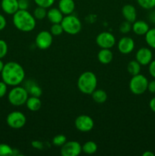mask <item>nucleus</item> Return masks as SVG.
I'll return each instance as SVG.
<instances>
[{"mask_svg": "<svg viewBox=\"0 0 155 156\" xmlns=\"http://www.w3.org/2000/svg\"><path fill=\"white\" fill-rule=\"evenodd\" d=\"M1 74L2 81L8 86L21 85L25 78V72L22 66L13 61L5 64Z\"/></svg>", "mask_w": 155, "mask_h": 156, "instance_id": "f257e3e1", "label": "nucleus"}, {"mask_svg": "<svg viewBox=\"0 0 155 156\" xmlns=\"http://www.w3.org/2000/svg\"><path fill=\"white\" fill-rule=\"evenodd\" d=\"M13 24L18 30L30 32L36 27V18L27 10H19L13 15Z\"/></svg>", "mask_w": 155, "mask_h": 156, "instance_id": "f03ea898", "label": "nucleus"}, {"mask_svg": "<svg viewBox=\"0 0 155 156\" xmlns=\"http://www.w3.org/2000/svg\"><path fill=\"white\" fill-rule=\"evenodd\" d=\"M77 85L81 92L85 94H91L97 88V76L92 72H84L78 77Z\"/></svg>", "mask_w": 155, "mask_h": 156, "instance_id": "7ed1b4c3", "label": "nucleus"}, {"mask_svg": "<svg viewBox=\"0 0 155 156\" xmlns=\"http://www.w3.org/2000/svg\"><path fill=\"white\" fill-rule=\"evenodd\" d=\"M29 97V93L24 87L14 86L8 94V100L13 106H21L26 104Z\"/></svg>", "mask_w": 155, "mask_h": 156, "instance_id": "20e7f679", "label": "nucleus"}, {"mask_svg": "<svg viewBox=\"0 0 155 156\" xmlns=\"http://www.w3.org/2000/svg\"><path fill=\"white\" fill-rule=\"evenodd\" d=\"M61 24H62L64 32L71 35L78 34L81 30L82 27L80 19L72 15H65L62 19Z\"/></svg>", "mask_w": 155, "mask_h": 156, "instance_id": "39448f33", "label": "nucleus"}, {"mask_svg": "<svg viewBox=\"0 0 155 156\" xmlns=\"http://www.w3.org/2000/svg\"><path fill=\"white\" fill-rule=\"evenodd\" d=\"M148 80L144 76L141 74L135 75L132 76L129 82V89L136 95H140L145 92L147 90Z\"/></svg>", "mask_w": 155, "mask_h": 156, "instance_id": "423d86ee", "label": "nucleus"}, {"mask_svg": "<svg viewBox=\"0 0 155 156\" xmlns=\"http://www.w3.org/2000/svg\"><path fill=\"white\" fill-rule=\"evenodd\" d=\"M26 121H27V119H26L25 115L22 112L18 111L9 113L6 118L7 124L9 125V127L12 129H18L24 127Z\"/></svg>", "mask_w": 155, "mask_h": 156, "instance_id": "0eeeda50", "label": "nucleus"}, {"mask_svg": "<svg viewBox=\"0 0 155 156\" xmlns=\"http://www.w3.org/2000/svg\"><path fill=\"white\" fill-rule=\"evenodd\" d=\"M96 43L101 49H111L115 44V37L107 31L99 34L96 38Z\"/></svg>", "mask_w": 155, "mask_h": 156, "instance_id": "6e6552de", "label": "nucleus"}, {"mask_svg": "<svg viewBox=\"0 0 155 156\" xmlns=\"http://www.w3.org/2000/svg\"><path fill=\"white\" fill-rule=\"evenodd\" d=\"M81 152V145L77 141L66 142L61 146L60 152L62 156H78Z\"/></svg>", "mask_w": 155, "mask_h": 156, "instance_id": "1a4fd4ad", "label": "nucleus"}, {"mask_svg": "<svg viewBox=\"0 0 155 156\" xmlns=\"http://www.w3.org/2000/svg\"><path fill=\"white\" fill-rule=\"evenodd\" d=\"M74 126L81 132H90L94 128V120L88 115H80L74 120Z\"/></svg>", "mask_w": 155, "mask_h": 156, "instance_id": "9d476101", "label": "nucleus"}, {"mask_svg": "<svg viewBox=\"0 0 155 156\" xmlns=\"http://www.w3.org/2000/svg\"><path fill=\"white\" fill-rule=\"evenodd\" d=\"M53 36L50 31L42 30L37 34L35 39V44L37 48L40 50H46L51 47L53 44Z\"/></svg>", "mask_w": 155, "mask_h": 156, "instance_id": "9b49d317", "label": "nucleus"}, {"mask_svg": "<svg viewBox=\"0 0 155 156\" xmlns=\"http://www.w3.org/2000/svg\"><path fill=\"white\" fill-rule=\"evenodd\" d=\"M135 41L130 37H123L119 41L118 47L119 51L122 54H129L135 49Z\"/></svg>", "mask_w": 155, "mask_h": 156, "instance_id": "f8f14e48", "label": "nucleus"}, {"mask_svg": "<svg viewBox=\"0 0 155 156\" xmlns=\"http://www.w3.org/2000/svg\"><path fill=\"white\" fill-rule=\"evenodd\" d=\"M153 54L151 50L147 47H141L135 54V60L138 61L141 66L149 65L152 61Z\"/></svg>", "mask_w": 155, "mask_h": 156, "instance_id": "ddd939ff", "label": "nucleus"}, {"mask_svg": "<svg viewBox=\"0 0 155 156\" xmlns=\"http://www.w3.org/2000/svg\"><path fill=\"white\" fill-rule=\"evenodd\" d=\"M1 8L5 13L13 15L19 10L18 0H2Z\"/></svg>", "mask_w": 155, "mask_h": 156, "instance_id": "4468645a", "label": "nucleus"}, {"mask_svg": "<svg viewBox=\"0 0 155 156\" xmlns=\"http://www.w3.org/2000/svg\"><path fill=\"white\" fill-rule=\"evenodd\" d=\"M122 14L125 20L130 23H133L136 21L137 12L135 6L130 4H126L122 9Z\"/></svg>", "mask_w": 155, "mask_h": 156, "instance_id": "2eb2a0df", "label": "nucleus"}, {"mask_svg": "<svg viewBox=\"0 0 155 156\" xmlns=\"http://www.w3.org/2000/svg\"><path fill=\"white\" fill-rule=\"evenodd\" d=\"M58 8L63 15H71L75 9V3L74 0H59Z\"/></svg>", "mask_w": 155, "mask_h": 156, "instance_id": "dca6fc26", "label": "nucleus"}, {"mask_svg": "<svg viewBox=\"0 0 155 156\" xmlns=\"http://www.w3.org/2000/svg\"><path fill=\"white\" fill-rule=\"evenodd\" d=\"M47 18L52 24H60L63 19V14L59 8H52L47 12Z\"/></svg>", "mask_w": 155, "mask_h": 156, "instance_id": "f3484780", "label": "nucleus"}, {"mask_svg": "<svg viewBox=\"0 0 155 156\" xmlns=\"http://www.w3.org/2000/svg\"><path fill=\"white\" fill-rule=\"evenodd\" d=\"M132 29L135 34L138 36H143L145 35L146 33L149 30V25L147 22L144 21H135L133 22V24L132 26Z\"/></svg>", "mask_w": 155, "mask_h": 156, "instance_id": "a211bd4d", "label": "nucleus"}, {"mask_svg": "<svg viewBox=\"0 0 155 156\" xmlns=\"http://www.w3.org/2000/svg\"><path fill=\"white\" fill-rule=\"evenodd\" d=\"M24 88L27 89V91H28V93L31 96L40 98L42 94V89H41L40 87L36 82L32 80H29L26 82Z\"/></svg>", "mask_w": 155, "mask_h": 156, "instance_id": "6ab92c4d", "label": "nucleus"}, {"mask_svg": "<svg viewBox=\"0 0 155 156\" xmlns=\"http://www.w3.org/2000/svg\"><path fill=\"white\" fill-rule=\"evenodd\" d=\"M97 58L102 64H108L113 59V53L110 49H101L99 51Z\"/></svg>", "mask_w": 155, "mask_h": 156, "instance_id": "aec40b11", "label": "nucleus"}, {"mask_svg": "<svg viewBox=\"0 0 155 156\" xmlns=\"http://www.w3.org/2000/svg\"><path fill=\"white\" fill-rule=\"evenodd\" d=\"M25 105L27 109L30 110V111H37L41 108L42 102L39 97L30 96V97H28Z\"/></svg>", "mask_w": 155, "mask_h": 156, "instance_id": "412c9836", "label": "nucleus"}, {"mask_svg": "<svg viewBox=\"0 0 155 156\" xmlns=\"http://www.w3.org/2000/svg\"><path fill=\"white\" fill-rule=\"evenodd\" d=\"M92 98L96 103L103 104L107 100V94L102 89H95L91 94Z\"/></svg>", "mask_w": 155, "mask_h": 156, "instance_id": "4be33fe9", "label": "nucleus"}, {"mask_svg": "<svg viewBox=\"0 0 155 156\" xmlns=\"http://www.w3.org/2000/svg\"><path fill=\"white\" fill-rule=\"evenodd\" d=\"M82 152L87 155H93L97 151V145L94 141H88L81 146Z\"/></svg>", "mask_w": 155, "mask_h": 156, "instance_id": "5701e85b", "label": "nucleus"}, {"mask_svg": "<svg viewBox=\"0 0 155 156\" xmlns=\"http://www.w3.org/2000/svg\"><path fill=\"white\" fill-rule=\"evenodd\" d=\"M127 70L130 75L132 76L138 75L141 71V65L139 62L136 60H132L128 63Z\"/></svg>", "mask_w": 155, "mask_h": 156, "instance_id": "b1692460", "label": "nucleus"}, {"mask_svg": "<svg viewBox=\"0 0 155 156\" xmlns=\"http://www.w3.org/2000/svg\"><path fill=\"white\" fill-rule=\"evenodd\" d=\"M145 41L149 47L155 49V28L149 29L145 34Z\"/></svg>", "mask_w": 155, "mask_h": 156, "instance_id": "393cba45", "label": "nucleus"}, {"mask_svg": "<svg viewBox=\"0 0 155 156\" xmlns=\"http://www.w3.org/2000/svg\"><path fill=\"white\" fill-rule=\"evenodd\" d=\"M47 9L40 6H37L33 11V15L34 18L37 20H43L46 17L47 15Z\"/></svg>", "mask_w": 155, "mask_h": 156, "instance_id": "a878e982", "label": "nucleus"}, {"mask_svg": "<svg viewBox=\"0 0 155 156\" xmlns=\"http://www.w3.org/2000/svg\"><path fill=\"white\" fill-rule=\"evenodd\" d=\"M14 155V149L10 146L5 143L0 144V156H9Z\"/></svg>", "mask_w": 155, "mask_h": 156, "instance_id": "bb28decb", "label": "nucleus"}, {"mask_svg": "<svg viewBox=\"0 0 155 156\" xmlns=\"http://www.w3.org/2000/svg\"><path fill=\"white\" fill-rule=\"evenodd\" d=\"M137 2L144 9H152L155 7V0H137Z\"/></svg>", "mask_w": 155, "mask_h": 156, "instance_id": "cd10ccee", "label": "nucleus"}, {"mask_svg": "<svg viewBox=\"0 0 155 156\" xmlns=\"http://www.w3.org/2000/svg\"><path fill=\"white\" fill-rule=\"evenodd\" d=\"M67 142L66 136L62 134H59L56 136L53 137V144L56 146H62Z\"/></svg>", "mask_w": 155, "mask_h": 156, "instance_id": "c85d7f7f", "label": "nucleus"}, {"mask_svg": "<svg viewBox=\"0 0 155 156\" xmlns=\"http://www.w3.org/2000/svg\"><path fill=\"white\" fill-rule=\"evenodd\" d=\"M50 33L53 36H59L64 32L62 28V24H53V25L50 27Z\"/></svg>", "mask_w": 155, "mask_h": 156, "instance_id": "c756f323", "label": "nucleus"}, {"mask_svg": "<svg viewBox=\"0 0 155 156\" xmlns=\"http://www.w3.org/2000/svg\"><path fill=\"white\" fill-rule=\"evenodd\" d=\"M33 1H34V2L36 3L37 6L48 9V8H50L54 4L56 0H33Z\"/></svg>", "mask_w": 155, "mask_h": 156, "instance_id": "7c9ffc66", "label": "nucleus"}, {"mask_svg": "<svg viewBox=\"0 0 155 156\" xmlns=\"http://www.w3.org/2000/svg\"><path fill=\"white\" fill-rule=\"evenodd\" d=\"M132 30V23L127 21L122 22L119 25V31L122 34H128Z\"/></svg>", "mask_w": 155, "mask_h": 156, "instance_id": "2f4dec72", "label": "nucleus"}, {"mask_svg": "<svg viewBox=\"0 0 155 156\" xmlns=\"http://www.w3.org/2000/svg\"><path fill=\"white\" fill-rule=\"evenodd\" d=\"M8 44L3 40H0V59H2L8 53Z\"/></svg>", "mask_w": 155, "mask_h": 156, "instance_id": "473e14b6", "label": "nucleus"}, {"mask_svg": "<svg viewBox=\"0 0 155 156\" xmlns=\"http://www.w3.org/2000/svg\"><path fill=\"white\" fill-rule=\"evenodd\" d=\"M18 8L21 10H27L30 6V2L29 0H18Z\"/></svg>", "mask_w": 155, "mask_h": 156, "instance_id": "72a5a7b5", "label": "nucleus"}, {"mask_svg": "<svg viewBox=\"0 0 155 156\" xmlns=\"http://www.w3.org/2000/svg\"><path fill=\"white\" fill-rule=\"evenodd\" d=\"M8 91V85L4 82H0V98L4 97Z\"/></svg>", "mask_w": 155, "mask_h": 156, "instance_id": "f704fd0d", "label": "nucleus"}, {"mask_svg": "<svg viewBox=\"0 0 155 156\" xmlns=\"http://www.w3.org/2000/svg\"><path fill=\"white\" fill-rule=\"evenodd\" d=\"M148 70L150 76L155 79V59L154 60H152L151 62L149 63Z\"/></svg>", "mask_w": 155, "mask_h": 156, "instance_id": "c9c22d12", "label": "nucleus"}, {"mask_svg": "<svg viewBox=\"0 0 155 156\" xmlns=\"http://www.w3.org/2000/svg\"><path fill=\"white\" fill-rule=\"evenodd\" d=\"M6 24H7V21H6L5 18L2 14H0V31L5 28Z\"/></svg>", "mask_w": 155, "mask_h": 156, "instance_id": "e433bc0d", "label": "nucleus"}, {"mask_svg": "<svg viewBox=\"0 0 155 156\" xmlns=\"http://www.w3.org/2000/svg\"><path fill=\"white\" fill-rule=\"evenodd\" d=\"M147 90H148L150 93L155 94V80H152L150 81V82H148Z\"/></svg>", "mask_w": 155, "mask_h": 156, "instance_id": "4c0bfd02", "label": "nucleus"}, {"mask_svg": "<svg viewBox=\"0 0 155 156\" xmlns=\"http://www.w3.org/2000/svg\"><path fill=\"white\" fill-rule=\"evenodd\" d=\"M31 145L33 148H35V149H42L43 147V143H41L40 141H37V140L32 142Z\"/></svg>", "mask_w": 155, "mask_h": 156, "instance_id": "58836bf2", "label": "nucleus"}, {"mask_svg": "<svg viewBox=\"0 0 155 156\" xmlns=\"http://www.w3.org/2000/svg\"><path fill=\"white\" fill-rule=\"evenodd\" d=\"M149 107H150V110H151L153 112L155 113V97L153 98L150 101V103H149Z\"/></svg>", "mask_w": 155, "mask_h": 156, "instance_id": "ea45409f", "label": "nucleus"}, {"mask_svg": "<svg viewBox=\"0 0 155 156\" xmlns=\"http://www.w3.org/2000/svg\"><path fill=\"white\" fill-rule=\"evenodd\" d=\"M148 18H149V20H150V22L155 24V10L152 11V12H150V15H149Z\"/></svg>", "mask_w": 155, "mask_h": 156, "instance_id": "a19ab883", "label": "nucleus"}, {"mask_svg": "<svg viewBox=\"0 0 155 156\" xmlns=\"http://www.w3.org/2000/svg\"><path fill=\"white\" fill-rule=\"evenodd\" d=\"M143 156H154V153L152 152H150V151H146V152H144V153L142 154Z\"/></svg>", "mask_w": 155, "mask_h": 156, "instance_id": "79ce46f5", "label": "nucleus"}, {"mask_svg": "<svg viewBox=\"0 0 155 156\" xmlns=\"http://www.w3.org/2000/svg\"><path fill=\"white\" fill-rule=\"evenodd\" d=\"M4 62H2V59H0V73H2V71L3 68H4Z\"/></svg>", "mask_w": 155, "mask_h": 156, "instance_id": "37998d69", "label": "nucleus"}, {"mask_svg": "<svg viewBox=\"0 0 155 156\" xmlns=\"http://www.w3.org/2000/svg\"><path fill=\"white\" fill-rule=\"evenodd\" d=\"M2 9V8H1V3H0V10H1Z\"/></svg>", "mask_w": 155, "mask_h": 156, "instance_id": "c03bdc74", "label": "nucleus"}]
</instances>
